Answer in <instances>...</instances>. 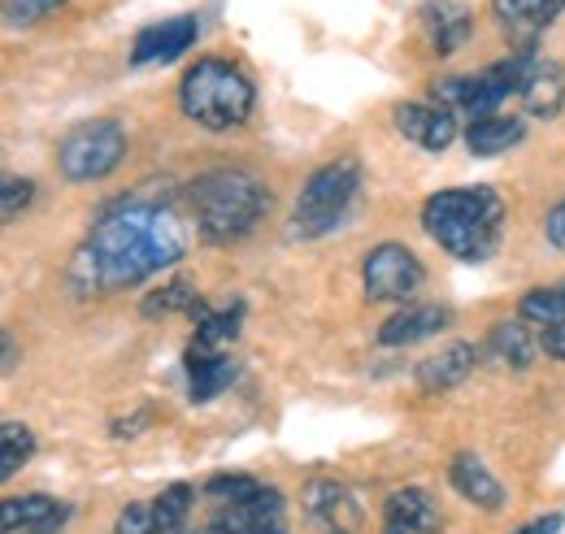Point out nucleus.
Listing matches in <instances>:
<instances>
[{
    "label": "nucleus",
    "mask_w": 565,
    "mask_h": 534,
    "mask_svg": "<svg viewBox=\"0 0 565 534\" xmlns=\"http://www.w3.org/2000/svg\"><path fill=\"white\" fill-rule=\"evenodd\" d=\"M188 253V231L170 204L127 201L105 213L71 261V287L78 296H105L136 287L161 269L179 266Z\"/></svg>",
    "instance_id": "obj_1"
},
{
    "label": "nucleus",
    "mask_w": 565,
    "mask_h": 534,
    "mask_svg": "<svg viewBox=\"0 0 565 534\" xmlns=\"http://www.w3.org/2000/svg\"><path fill=\"white\" fill-rule=\"evenodd\" d=\"M423 226L448 257L479 266L500 248L504 201L492 188H448L423 204Z\"/></svg>",
    "instance_id": "obj_2"
},
{
    "label": "nucleus",
    "mask_w": 565,
    "mask_h": 534,
    "mask_svg": "<svg viewBox=\"0 0 565 534\" xmlns=\"http://www.w3.org/2000/svg\"><path fill=\"white\" fill-rule=\"evenodd\" d=\"M188 209L205 244H235L266 217L270 192L244 170H210L188 188Z\"/></svg>",
    "instance_id": "obj_3"
},
{
    "label": "nucleus",
    "mask_w": 565,
    "mask_h": 534,
    "mask_svg": "<svg viewBox=\"0 0 565 534\" xmlns=\"http://www.w3.org/2000/svg\"><path fill=\"white\" fill-rule=\"evenodd\" d=\"M253 100H257V92H253L248 74L222 57H201L179 83L183 114L192 122H201L205 131H231V127L248 122Z\"/></svg>",
    "instance_id": "obj_4"
},
{
    "label": "nucleus",
    "mask_w": 565,
    "mask_h": 534,
    "mask_svg": "<svg viewBox=\"0 0 565 534\" xmlns=\"http://www.w3.org/2000/svg\"><path fill=\"white\" fill-rule=\"evenodd\" d=\"M356 188H361V161L356 157H335L327 165H318L300 196H296V213L287 222V235L291 239H318L327 231H335L353 204Z\"/></svg>",
    "instance_id": "obj_5"
},
{
    "label": "nucleus",
    "mask_w": 565,
    "mask_h": 534,
    "mask_svg": "<svg viewBox=\"0 0 565 534\" xmlns=\"http://www.w3.org/2000/svg\"><path fill=\"white\" fill-rule=\"evenodd\" d=\"M540 57L531 49H518L509 62H495V66L479 70V74H457V78H439L430 92L444 109L452 114H470L475 118H492L495 109L509 100V96H522V83Z\"/></svg>",
    "instance_id": "obj_6"
},
{
    "label": "nucleus",
    "mask_w": 565,
    "mask_h": 534,
    "mask_svg": "<svg viewBox=\"0 0 565 534\" xmlns=\"http://www.w3.org/2000/svg\"><path fill=\"white\" fill-rule=\"evenodd\" d=\"M127 157V131L122 122L114 118H92V122H78L62 148H57V170L71 179V183H96L105 174L118 170V161Z\"/></svg>",
    "instance_id": "obj_7"
},
{
    "label": "nucleus",
    "mask_w": 565,
    "mask_h": 534,
    "mask_svg": "<svg viewBox=\"0 0 565 534\" xmlns=\"http://www.w3.org/2000/svg\"><path fill=\"white\" fill-rule=\"evenodd\" d=\"M205 534H287V504L275 487H257L244 500L213 504L210 531Z\"/></svg>",
    "instance_id": "obj_8"
},
{
    "label": "nucleus",
    "mask_w": 565,
    "mask_h": 534,
    "mask_svg": "<svg viewBox=\"0 0 565 534\" xmlns=\"http://www.w3.org/2000/svg\"><path fill=\"white\" fill-rule=\"evenodd\" d=\"M361 282L370 300H409L426 282V269L405 244H379L361 266Z\"/></svg>",
    "instance_id": "obj_9"
},
{
    "label": "nucleus",
    "mask_w": 565,
    "mask_h": 534,
    "mask_svg": "<svg viewBox=\"0 0 565 534\" xmlns=\"http://www.w3.org/2000/svg\"><path fill=\"white\" fill-rule=\"evenodd\" d=\"M305 517L313 534H361V509L344 482H309L305 487Z\"/></svg>",
    "instance_id": "obj_10"
},
{
    "label": "nucleus",
    "mask_w": 565,
    "mask_h": 534,
    "mask_svg": "<svg viewBox=\"0 0 565 534\" xmlns=\"http://www.w3.org/2000/svg\"><path fill=\"white\" fill-rule=\"evenodd\" d=\"M196 35H201L196 13H179V18H166L157 26H143L140 35H136V44H131V66H166V62L183 57Z\"/></svg>",
    "instance_id": "obj_11"
},
{
    "label": "nucleus",
    "mask_w": 565,
    "mask_h": 534,
    "mask_svg": "<svg viewBox=\"0 0 565 534\" xmlns=\"http://www.w3.org/2000/svg\"><path fill=\"white\" fill-rule=\"evenodd\" d=\"M183 370H188V400L192 404L217 400L231 387V378H235V361L226 356V348L205 343L196 334H192V343L183 352Z\"/></svg>",
    "instance_id": "obj_12"
},
{
    "label": "nucleus",
    "mask_w": 565,
    "mask_h": 534,
    "mask_svg": "<svg viewBox=\"0 0 565 534\" xmlns=\"http://www.w3.org/2000/svg\"><path fill=\"white\" fill-rule=\"evenodd\" d=\"M444 513L426 487H401L383 504V534H439Z\"/></svg>",
    "instance_id": "obj_13"
},
{
    "label": "nucleus",
    "mask_w": 565,
    "mask_h": 534,
    "mask_svg": "<svg viewBox=\"0 0 565 534\" xmlns=\"http://www.w3.org/2000/svg\"><path fill=\"white\" fill-rule=\"evenodd\" d=\"M492 13H495V22H500V31H504L513 44L531 49L535 35H540L544 26H553L565 13V0H492Z\"/></svg>",
    "instance_id": "obj_14"
},
{
    "label": "nucleus",
    "mask_w": 565,
    "mask_h": 534,
    "mask_svg": "<svg viewBox=\"0 0 565 534\" xmlns=\"http://www.w3.org/2000/svg\"><path fill=\"white\" fill-rule=\"evenodd\" d=\"M396 131L426 152H444L457 139V114L444 105H401L396 109Z\"/></svg>",
    "instance_id": "obj_15"
},
{
    "label": "nucleus",
    "mask_w": 565,
    "mask_h": 534,
    "mask_svg": "<svg viewBox=\"0 0 565 534\" xmlns=\"http://www.w3.org/2000/svg\"><path fill=\"white\" fill-rule=\"evenodd\" d=\"M71 509L57 504L53 495H22V500H4L0 504V531L4 534H57L66 526Z\"/></svg>",
    "instance_id": "obj_16"
},
{
    "label": "nucleus",
    "mask_w": 565,
    "mask_h": 534,
    "mask_svg": "<svg viewBox=\"0 0 565 534\" xmlns=\"http://www.w3.org/2000/svg\"><path fill=\"white\" fill-rule=\"evenodd\" d=\"M470 26H475V18L461 0H426L423 4V31L439 57H452L470 40Z\"/></svg>",
    "instance_id": "obj_17"
},
{
    "label": "nucleus",
    "mask_w": 565,
    "mask_h": 534,
    "mask_svg": "<svg viewBox=\"0 0 565 534\" xmlns=\"http://www.w3.org/2000/svg\"><path fill=\"white\" fill-rule=\"evenodd\" d=\"M475 361H479V348L475 343H448L444 352L426 356L423 365H418V387H423L426 396L452 392V387H461L470 378Z\"/></svg>",
    "instance_id": "obj_18"
},
{
    "label": "nucleus",
    "mask_w": 565,
    "mask_h": 534,
    "mask_svg": "<svg viewBox=\"0 0 565 534\" xmlns=\"http://www.w3.org/2000/svg\"><path fill=\"white\" fill-rule=\"evenodd\" d=\"M448 478H452V491H461V500H470L475 509H488V513L504 509V487H500V478H495L492 469L483 466V457L457 452Z\"/></svg>",
    "instance_id": "obj_19"
},
{
    "label": "nucleus",
    "mask_w": 565,
    "mask_h": 534,
    "mask_svg": "<svg viewBox=\"0 0 565 534\" xmlns=\"http://www.w3.org/2000/svg\"><path fill=\"white\" fill-rule=\"evenodd\" d=\"M448 322H452V313H448V309H439V305H409V309L392 313V318L379 327V343H383V348L423 343V339L444 331Z\"/></svg>",
    "instance_id": "obj_20"
},
{
    "label": "nucleus",
    "mask_w": 565,
    "mask_h": 534,
    "mask_svg": "<svg viewBox=\"0 0 565 534\" xmlns=\"http://www.w3.org/2000/svg\"><path fill=\"white\" fill-rule=\"evenodd\" d=\"M522 105L531 118H557L565 105V70L557 62H535L522 83Z\"/></svg>",
    "instance_id": "obj_21"
},
{
    "label": "nucleus",
    "mask_w": 565,
    "mask_h": 534,
    "mask_svg": "<svg viewBox=\"0 0 565 534\" xmlns=\"http://www.w3.org/2000/svg\"><path fill=\"white\" fill-rule=\"evenodd\" d=\"M522 118H504V114H492V118H475L470 131H466V148L470 157H500L509 152L513 143H522Z\"/></svg>",
    "instance_id": "obj_22"
},
{
    "label": "nucleus",
    "mask_w": 565,
    "mask_h": 534,
    "mask_svg": "<svg viewBox=\"0 0 565 534\" xmlns=\"http://www.w3.org/2000/svg\"><path fill=\"white\" fill-rule=\"evenodd\" d=\"M526 327H531L526 318H509V322H500L492 331V339H488V348H492L504 365H513V370H526V365L535 361V352H544V348L531 339Z\"/></svg>",
    "instance_id": "obj_23"
},
{
    "label": "nucleus",
    "mask_w": 565,
    "mask_h": 534,
    "mask_svg": "<svg viewBox=\"0 0 565 534\" xmlns=\"http://www.w3.org/2000/svg\"><path fill=\"white\" fill-rule=\"evenodd\" d=\"M140 313L143 318H170V313H188V318H205L210 313V305L188 287V282H166L161 291H152L148 300L140 305Z\"/></svg>",
    "instance_id": "obj_24"
},
{
    "label": "nucleus",
    "mask_w": 565,
    "mask_h": 534,
    "mask_svg": "<svg viewBox=\"0 0 565 534\" xmlns=\"http://www.w3.org/2000/svg\"><path fill=\"white\" fill-rule=\"evenodd\" d=\"M518 318H526V322H540V327L565 322V278H562V282H553V287L526 291V296L518 300Z\"/></svg>",
    "instance_id": "obj_25"
},
{
    "label": "nucleus",
    "mask_w": 565,
    "mask_h": 534,
    "mask_svg": "<svg viewBox=\"0 0 565 534\" xmlns=\"http://www.w3.org/2000/svg\"><path fill=\"white\" fill-rule=\"evenodd\" d=\"M192 504H196V487H188V482H170L157 500H152V513H157V526L161 534H174L183 522H188V513H192Z\"/></svg>",
    "instance_id": "obj_26"
},
{
    "label": "nucleus",
    "mask_w": 565,
    "mask_h": 534,
    "mask_svg": "<svg viewBox=\"0 0 565 534\" xmlns=\"http://www.w3.org/2000/svg\"><path fill=\"white\" fill-rule=\"evenodd\" d=\"M0 444H4V448H0V457H4V461H0V478L9 482L18 469L35 457V435H31L22 421H0Z\"/></svg>",
    "instance_id": "obj_27"
},
{
    "label": "nucleus",
    "mask_w": 565,
    "mask_h": 534,
    "mask_svg": "<svg viewBox=\"0 0 565 534\" xmlns=\"http://www.w3.org/2000/svg\"><path fill=\"white\" fill-rule=\"evenodd\" d=\"M244 313H248L244 300H235V305H226V309H210V313L196 322V339L217 343V348H231L239 327H244Z\"/></svg>",
    "instance_id": "obj_28"
},
{
    "label": "nucleus",
    "mask_w": 565,
    "mask_h": 534,
    "mask_svg": "<svg viewBox=\"0 0 565 534\" xmlns=\"http://www.w3.org/2000/svg\"><path fill=\"white\" fill-rule=\"evenodd\" d=\"M4 4V22L18 31V26H35L44 22L49 13H57L66 0H0Z\"/></svg>",
    "instance_id": "obj_29"
},
{
    "label": "nucleus",
    "mask_w": 565,
    "mask_h": 534,
    "mask_svg": "<svg viewBox=\"0 0 565 534\" xmlns=\"http://www.w3.org/2000/svg\"><path fill=\"white\" fill-rule=\"evenodd\" d=\"M35 201V188H31V179H18V174H4V183H0V217L4 222H13L18 213H26V204Z\"/></svg>",
    "instance_id": "obj_30"
},
{
    "label": "nucleus",
    "mask_w": 565,
    "mask_h": 534,
    "mask_svg": "<svg viewBox=\"0 0 565 534\" xmlns=\"http://www.w3.org/2000/svg\"><path fill=\"white\" fill-rule=\"evenodd\" d=\"M114 534H161L152 504H127V509L118 513V526H114Z\"/></svg>",
    "instance_id": "obj_31"
},
{
    "label": "nucleus",
    "mask_w": 565,
    "mask_h": 534,
    "mask_svg": "<svg viewBox=\"0 0 565 534\" xmlns=\"http://www.w3.org/2000/svg\"><path fill=\"white\" fill-rule=\"evenodd\" d=\"M540 348H544L553 361H565V322H553V327H544V339H540Z\"/></svg>",
    "instance_id": "obj_32"
},
{
    "label": "nucleus",
    "mask_w": 565,
    "mask_h": 534,
    "mask_svg": "<svg viewBox=\"0 0 565 534\" xmlns=\"http://www.w3.org/2000/svg\"><path fill=\"white\" fill-rule=\"evenodd\" d=\"M544 231H548V244H553L557 253H565V201L548 213V226H544Z\"/></svg>",
    "instance_id": "obj_33"
},
{
    "label": "nucleus",
    "mask_w": 565,
    "mask_h": 534,
    "mask_svg": "<svg viewBox=\"0 0 565 534\" xmlns=\"http://www.w3.org/2000/svg\"><path fill=\"white\" fill-rule=\"evenodd\" d=\"M562 526H565L562 513H548V517H535V522H526L522 531H513V534H557Z\"/></svg>",
    "instance_id": "obj_34"
},
{
    "label": "nucleus",
    "mask_w": 565,
    "mask_h": 534,
    "mask_svg": "<svg viewBox=\"0 0 565 534\" xmlns=\"http://www.w3.org/2000/svg\"><path fill=\"white\" fill-rule=\"evenodd\" d=\"M9 370H13V339L4 334V374H9Z\"/></svg>",
    "instance_id": "obj_35"
}]
</instances>
